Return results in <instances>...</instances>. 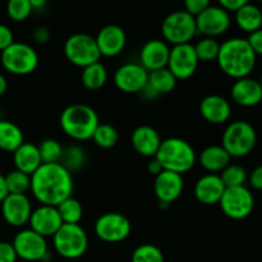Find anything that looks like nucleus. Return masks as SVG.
I'll use <instances>...</instances> for the list:
<instances>
[{
  "instance_id": "58836bf2",
  "label": "nucleus",
  "mask_w": 262,
  "mask_h": 262,
  "mask_svg": "<svg viewBox=\"0 0 262 262\" xmlns=\"http://www.w3.org/2000/svg\"><path fill=\"white\" fill-rule=\"evenodd\" d=\"M61 165L66 166L69 171L77 170L81 168L84 163V152L78 146H71L64 150L63 158H61Z\"/></svg>"
},
{
  "instance_id": "4be33fe9",
  "label": "nucleus",
  "mask_w": 262,
  "mask_h": 262,
  "mask_svg": "<svg viewBox=\"0 0 262 262\" xmlns=\"http://www.w3.org/2000/svg\"><path fill=\"white\" fill-rule=\"evenodd\" d=\"M200 114L206 122L212 124H223L230 118L232 106L225 97L219 95H209L200 102Z\"/></svg>"
},
{
  "instance_id": "f704fd0d",
  "label": "nucleus",
  "mask_w": 262,
  "mask_h": 262,
  "mask_svg": "<svg viewBox=\"0 0 262 262\" xmlns=\"http://www.w3.org/2000/svg\"><path fill=\"white\" fill-rule=\"evenodd\" d=\"M223 183H224L225 188H233V187H241L245 186L246 181H247V171L243 166L241 165H229L222 171L220 174Z\"/></svg>"
},
{
  "instance_id": "c756f323",
  "label": "nucleus",
  "mask_w": 262,
  "mask_h": 262,
  "mask_svg": "<svg viewBox=\"0 0 262 262\" xmlns=\"http://www.w3.org/2000/svg\"><path fill=\"white\" fill-rule=\"evenodd\" d=\"M82 84L87 90L96 91V90L102 89L107 81V71L104 67V64L95 63L91 66L83 68L81 74Z\"/></svg>"
},
{
  "instance_id": "e433bc0d",
  "label": "nucleus",
  "mask_w": 262,
  "mask_h": 262,
  "mask_svg": "<svg viewBox=\"0 0 262 262\" xmlns=\"http://www.w3.org/2000/svg\"><path fill=\"white\" fill-rule=\"evenodd\" d=\"M130 262H165L164 253L155 245H141L133 251Z\"/></svg>"
},
{
  "instance_id": "2f4dec72",
  "label": "nucleus",
  "mask_w": 262,
  "mask_h": 262,
  "mask_svg": "<svg viewBox=\"0 0 262 262\" xmlns=\"http://www.w3.org/2000/svg\"><path fill=\"white\" fill-rule=\"evenodd\" d=\"M8 194H26L31 188V176L19 170H12L4 176Z\"/></svg>"
},
{
  "instance_id": "09e8293b",
  "label": "nucleus",
  "mask_w": 262,
  "mask_h": 262,
  "mask_svg": "<svg viewBox=\"0 0 262 262\" xmlns=\"http://www.w3.org/2000/svg\"><path fill=\"white\" fill-rule=\"evenodd\" d=\"M8 196V189L5 186V178L2 173H0V204L3 202V200Z\"/></svg>"
},
{
  "instance_id": "2eb2a0df",
  "label": "nucleus",
  "mask_w": 262,
  "mask_h": 262,
  "mask_svg": "<svg viewBox=\"0 0 262 262\" xmlns=\"http://www.w3.org/2000/svg\"><path fill=\"white\" fill-rule=\"evenodd\" d=\"M148 72L140 63H125L114 73V84L125 94L143 92L147 84Z\"/></svg>"
},
{
  "instance_id": "f3484780",
  "label": "nucleus",
  "mask_w": 262,
  "mask_h": 262,
  "mask_svg": "<svg viewBox=\"0 0 262 262\" xmlns=\"http://www.w3.org/2000/svg\"><path fill=\"white\" fill-rule=\"evenodd\" d=\"M28 224L30 229L42 235L43 238H53L54 234L60 229L63 222L56 207L41 205L32 211Z\"/></svg>"
},
{
  "instance_id": "dca6fc26",
  "label": "nucleus",
  "mask_w": 262,
  "mask_h": 262,
  "mask_svg": "<svg viewBox=\"0 0 262 262\" xmlns=\"http://www.w3.org/2000/svg\"><path fill=\"white\" fill-rule=\"evenodd\" d=\"M0 205L5 223L14 228H20L27 224L33 211L32 204L27 194H8Z\"/></svg>"
},
{
  "instance_id": "f8f14e48",
  "label": "nucleus",
  "mask_w": 262,
  "mask_h": 262,
  "mask_svg": "<svg viewBox=\"0 0 262 262\" xmlns=\"http://www.w3.org/2000/svg\"><path fill=\"white\" fill-rule=\"evenodd\" d=\"M13 247L18 258L25 261H42L49 255L48 241L32 229H22L15 234Z\"/></svg>"
},
{
  "instance_id": "b1692460",
  "label": "nucleus",
  "mask_w": 262,
  "mask_h": 262,
  "mask_svg": "<svg viewBox=\"0 0 262 262\" xmlns=\"http://www.w3.org/2000/svg\"><path fill=\"white\" fill-rule=\"evenodd\" d=\"M225 192V186L217 174H206L196 182L194 196L204 205L219 204Z\"/></svg>"
},
{
  "instance_id": "6e6552de",
  "label": "nucleus",
  "mask_w": 262,
  "mask_h": 262,
  "mask_svg": "<svg viewBox=\"0 0 262 262\" xmlns=\"http://www.w3.org/2000/svg\"><path fill=\"white\" fill-rule=\"evenodd\" d=\"M161 33L166 43L173 46L191 43L197 35L196 18L186 10H176L166 15L161 23Z\"/></svg>"
},
{
  "instance_id": "ddd939ff",
  "label": "nucleus",
  "mask_w": 262,
  "mask_h": 262,
  "mask_svg": "<svg viewBox=\"0 0 262 262\" xmlns=\"http://www.w3.org/2000/svg\"><path fill=\"white\" fill-rule=\"evenodd\" d=\"M199 58L192 43H183L170 48L169 60L166 68L178 79H188L196 73L199 68Z\"/></svg>"
},
{
  "instance_id": "37998d69",
  "label": "nucleus",
  "mask_w": 262,
  "mask_h": 262,
  "mask_svg": "<svg viewBox=\"0 0 262 262\" xmlns=\"http://www.w3.org/2000/svg\"><path fill=\"white\" fill-rule=\"evenodd\" d=\"M247 41L248 43H250L251 49L253 50V53H255L256 55L262 56V28L255 31V32L250 33Z\"/></svg>"
},
{
  "instance_id": "5701e85b",
  "label": "nucleus",
  "mask_w": 262,
  "mask_h": 262,
  "mask_svg": "<svg viewBox=\"0 0 262 262\" xmlns=\"http://www.w3.org/2000/svg\"><path fill=\"white\" fill-rule=\"evenodd\" d=\"M161 137L155 128L150 125H140L136 128L130 137L133 148L136 152L145 158H155L161 145Z\"/></svg>"
},
{
  "instance_id": "c85d7f7f",
  "label": "nucleus",
  "mask_w": 262,
  "mask_h": 262,
  "mask_svg": "<svg viewBox=\"0 0 262 262\" xmlns=\"http://www.w3.org/2000/svg\"><path fill=\"white\" fill-rule=\"evenodd\" d=\"M23 143V132L15 123L0 120V150L13 154Z\"/></svg>"
},
{
  "instance_id": "aec40b11",
  "label": "nucleus",
  "mask_w": 262,
  "mask_h": 262,
  "mask_svg": "<svg viewBox=\"0 0 262 262\" xmlns=\"http://www.w3.org/2000/svg\"><path fill=\"white\" fill-rule=\"evenodd\" d=\"M170 48L164 40L154 38L147 41L140 51V64L147 72L166 68Z\"/></svg>"
},
{
  "instance_id": "9b49d317",
  "label": "nucleus",
  "mask_w": 262,
  "mask_h": 262,
  "mask_svg": "<svg viewBox=\"0 0 262 262\" xmlns=\"http://www.w3.org/2000/svg\"><path fill=\"white\" fill-rule=\"evenodd\" d=\"M95 234L106 243H119L127 239L132 230L129 219L119 212H106L95 223Z\"/></svg>"
},
{
  "instance_id": "49530a36",
  "label": "nucleus",
  "mask_w": 262,
  "mask_h": 262,
  "mask_svg": "<svg viewBox=\"0 0 262 262\" xmlns=\"http://www.w3.org/2000/svg\"><path fill=\"white\" fill-rule=\"evenodd\" d=\"M50 31H49V28L43 27V26H41V27H37L35 31H33V40L36 41L37 43H46L50 41Z\"/></svg>"
},
{
  "instance_id": "c03bdc74",
  "label": "nucleus",
  "mask_w": 262,
  "mask_h": 262,
  "mask_svg": "<svg viewBox=\"0 0 262 262\" xmlns=\"http://www.w3.org/2000/svg\"><path fill=\"white\" fill-rule=\"evenodd\" d=\"M246 3H247L246 0H220L219 7H222L228 13H237Z\"/></svg>"
},
{
  "instance_id": "79ce46f5",
  "label": "nucleus",
  "mask_w": 262,
  "mask_h": 262,
  "mask_svg": "<svg viewBox=\"0 0 262 262\" xmlns=\"http://www.w3.org/2000/svg\"><path fill=\"white\" fill-rule=\"evenodd\" d=\"M14 42V36L8 26L0 23V51H4Z\"/></svg>"
},
{
  "instance_id": "4c0bfd02",
  "label": "nucleus",
  "mask_w": 262,
  "mask_h": 262,
  "mask_svg": "<svg viewBox=\"0 0 262 262\" xmlns=\"http://www.w3.org/2000/svg\"><path fill=\"white\" fill-rule=\"evenodd\" d=\"M33 12L30 0H10L7 5V13L10 19L23 22Z\"/></svg>"
},
{
  "instance_id": "473e14b6",
  "label": "nucleus",
  "mask_w": 262,
  "mask_h": 262,
  "mask_svg": "<svg viewBox=\"0 0 262 262\" xmlns=\"http://www.w3.org/2000/svg\"><path fill=\"white\" fill-rule=\"evenodd\" d=\"M96 146L101 148H112L114 147L115 145L119 141V133L115 129L113 125L110 124H101L100 123L97 125L96 130H95L94 136L91 138Z\"/></svg>"
},
{
  "instance_id": "393cba45",
  "label": "nucleus",
  "mask_w": 262,
  "mask_h": 262,
  "mask_svg": "<svg viewBox=\"0 0 262 262\" xmlns=\"http://www.w3.org/2000/svg\"><path fill=\"white\" fill-rule=\"evenodd\" d=\"M13 164L15 166V170L32 176L42 165L38 146L31 142L23 143L13 152Z\"/></svg>"
},
{
  "instance_id": "603ef678",
  "label": "nucleus",
  "mask_w": 262,
  "mask_h": 262,
  "mask_svg": "<svg viewBox=\"0 0 262 262\" xmlns=\"http://www.w3.org/2000/svg\"><path fill=\"white\" fill-rule=\"evenodd\" d=\"M258 83H260V86H261V89H262V74H261V78H260V81H258Z\"/></svg>"
},
{
  "instance_id": "a18cd8bd",
  "label": "nucleus",
  "mask_w": 262,
  "mask_h": 262,
  "mask_svg": "<svg viewBox=\"0 0 262 262\" xmlns=\"http://www.w3.org/2000/svg\"><path fill=\"white\" fill-rule=\"evenodd\" d=\"M250 184L252 188L262 191V165L253 169L250 174Z\"/></svg>"
},
{
  "instance_id": "39448f33",
  "label": "nucleus",
  "mask_w": 262,
  "mask_h": 262,
  "mask_svg": "<svg viewBox=\"0 0 262 262\" xmlns=\"http://www.w3.org/2000/svg\"><path fill=\"white\" fill-rule=\"evenodd\" d=\"M257 142L255 127L246 120L233 122L225 128L222 146L230 158H243L252 152Z\"/></svg>"
},
{
  "instance_id": "1a4fd4ad",
  "label": "nucleus",
  "mask_w": 262,
  "mask_h": 262,
  "mask_svg": "<svg viewBox=\"0 0 262 262\" xmlns=\"http://www.w3.org/2000/svg\"><path fill=\"white\" fill-rule=\"evenodd\" d=\"M64 55L69 63L82 69L99 63L101 58L96 40L87 33H74L69 36L64 42Z\"/></svg>"
},
{
  "instance_id": "ea45409f",
  "label": "nucleus",
  "mask_w": 262,
  "mask_h": 262,
  "mask_svg": "<svg viewBox=\"0 0 262 262\" xmlns=\"http://www.w3.org/2000/svg\"><path fill=\"white\" fill-rule=\"evenodd\" d=\"M210 5L209 0H187L184 3V10L192 17L196 18L197 15L201 14L205 9Z\"/></svg>"
},
{
  "instance_id": "7c9ffc66",
  "label": "nucleus",
  "mask_w": 262,
  "mask_h": 262,
  "mask_svg": "<svg viewBox=\"0 0 262 262\" xmlns=\"http://www.w3.org/2000/svg\"><path fill=\"white\" fill-rule=\"evenodd\" d=\"M56 209H58L63 224H79L83 216V207L81 202L74 197L64 200L56 206Z\"/></svg>"
},
{
  "instance_id": "f03ea898",
  "label": "nucleus",
  "mask_w": 262,
  "mask_h": 262,
  "mask_svg": "<svg viewBox=\"0 0 262 262\" xmlns=\"http://www.w3.org/2000/svg\"><path fill=\"white\" fill-rule=\"evenodd\" d=\"M256 59L257 55L251 49L247 38L233 37L220 43L216 61L223 73L237 81L252 73Z\"/></svg>"
},
{
  "instance_id": "cd10ccee",
  "label": "nucleus",
  "mask_w": 262,
  "mask_h": 262,
  "mask_svg": "<svg viewBox=\"0 0 262 262\" xmlns=\"http://www.w3.org/2000/svg\"><path fill=\"white\" fill-rule=\"evenodd\" d=\"M235 22L238 27L247 33H252L262 28V10L257 5L246 3L237 13Z\"/></svg>"
},
{
  "instance_id": "bb28decb",
  "label": "nucleus",
  "mask_w": 262,
  "mask_h": 262,
  "mask_svg": "<svg viewBox=\"0 0 262 262\" xmlns=\"http://www.w3.org/2000/svg\"><path fill=\"white\" fill-rule=\"evenodd\" d=\"M230 160H232V158H230L229 154L223 148L222 145L207 146L206 148L202 150V152L200 154L199 156L200 165H201L205 170L209 171V174L222 173V171L229 165Z\"/></svg>"
},
{
  "instance_id": "72a5a7b5",
  "label": "nucleus",
  "mask_w": 262,
  "mask_h": 262,
  "mask_svg": "<svg viewBox=\"0 0 262 262\" xmlns=\"http://www.w3.org/2000/svg\"><path fill=\"white\" fill-rule=\"evenodd\" d=\"M38 151H40L42 164H56L60 163L64 148L58 141L49 138V140H43L38 145Z\"/></svg>"
},
{
  "instance_id": "f257e3e1",
  "label": "nucleus",
  "mask_w": 262,
  "mask_h": 262,
  "mask_svg": "<svg viewBox=\"0 0 262 262\" xmlns=\"http://www.w3.org/2000/svg\"><path fill=\"white\" fill-rule=\"evenodd\" d=\"M33 197L41 205L56 207L73 193V178L68 169L60 163L42 164L31 176Z\"/></svg>"
},
{
  "instance_id": "9d476101",
  "label": "nucleus",
  "mask_w": 262,
  "mask_h": 262,
  "mask_svg": "<svg viewBox=\"0 0 262 262\" xmlns=\"http://www.w3.org/2000/svg\"><path fill=\"white\" fill-rule=\"evenodd\" d=\"M222 211L229 219L243 220L251 215L255 207V199L246 186L225 188L219 202Z\"/></svg>"
},
{
  "instance_id": "423d86ee",
  "label": "nucleus",
  "mask_w": 262,
  "mask_h": 262,
  "mask_svg": "<svg viewBox=\"0 0 262 262\" xmlns=\"http://www.w3.org/2000/svg\"><path fill=\"white\" fill-rule=\"evenodd\" d=\"M53 246L59 256L67 260H76L86 253L89 235L79 224H63L54 234Z\"/></svg>"
},
{
  "instance_id": "de8ad7c7",
  "label": "nucleus",
  "mask_w": 262,
  "mask_h": 262,
  "mask_svg": "<svg viewBox=\"0 0 262 262\" xmlns=\"http://www.w3.org/2000/svg\"><path fill=\"white\" fill-rule=\"evenodd\" d=\"M147 170H148V173L156 177L158 174H160L161 171H163V168H161V165L159 164V161L156 160L155 158H152L150 160V163L147 164Z\"/></svg>"
},
{
  "instance_id": "4468645a",
  "label": "nucleus",
  "mask_w": 262,
  "mask_h": 262,
  "mask_svg": "<svg viewBox=\"0 0 262 262\" xmlns=\"http://www.w3.org/2000/svg\"><path fill=\"white\" fill-rule=\"evenodd\" d=\"M197 33L205 37L215 38L224 35L230 27V15L219 5L210 4L204 12L196 17Z\"/></svg>"
},
{
  "instance_id": "412c9836",
  "label": "nucleus",
  "mask_w": 262,
  "mask_h": 262,
  "mask_svg": "<svg viewBox=\"0 0 262 262\" xmlns=\"http://www.w3.org/2000/svg\"><path fill=\"white\" fill-rule=\"evenodd\" d=\"M233 101L243 107H252L262 101V89L256 79L246 77L237 79L230 90Z\"/></svg>"
},
{
  "instance_id": "8fccbe9b",
  "label": "nucleus",
  "mask_w": 262,
  "mask_h": 262,
  "mask_svg": "<svg viewBox=\"0 0 262 262\" xmlns=\"http://www.w3.org/2000/svg\"><path fill=\"white\" fill-rule=\"evenodd\" d=\"M7 89H8L7 78H5L4 74L0 73V96H2V95H4L5 92H7Z\"/></svg>"
},
{
  "instance_id": "a211bd4d",
  "label": "nucleus",
  "mask_w": 262,
  "mask_h": 262,
  "mask_svg": "<svg viewBox=\"0 0 262 262\" xmlns=\"http://www.w3.org/2000/svg\"><path fill=\"white\" fill-rule=\"evenodd\" d=\"M95 40L101 56L114 58L124 50L127 35L120 26L107 25L99 31Z\"/></svg>"
},
{
  "instance_id": "c9c22d12",
  "label": "nucleus",
  "mask_w": 262,
  "mask_h": 262,
  "mask_svg": "<svg viewBox=\"0 0 262 262\" xmlns=\"http://www.w3.org/2000/svg\"><path fill=\"white\" fill-rule=\"evenodd\" d=\"M194 46V51L200 61H212L217 59L220 43L212 37H204Z\"/></svg>"
},
{
  "instance_id": "0eeeda50",
  "label": "nucleus",
  "mask_w": 262,
  "mask_h": 262,
  "mask_svg": "<svg viewBox=\"0 0 262 262\" xmlns=\"http://www.w3.org/2000/svg\"><path fill=\"white\" fill-rule=\"evenodd\" d=\"M2 66L14 76H27L38 67V54L31 45L25 42H13L2 51Z\"/></svg>"
},
{
  "instance_id": "a878e982",
  "label": "nucleus",
  "mask_w": 262,
  "mask_h": 262,
  "mask_svg": "<svg viewBox=\"0 0 262 262\" xmlns=\"http://www.w3.org/2000/svg\"><path fill=\"white\" fill-rule=\"evenodd\" d=\"M177 86V78L170 73L168 68L158 69V71L148 72L147 84H146L145 92L148 97L159 96V95L170 94Z\"/></svg>"
},
{
  "instance_id": "6ab92c4d",
  "label": "nucleus",
  "mask_w": 262,
  "mask_h": 262,
  "mask_svg": "<svg viewBox=\"0 0 262 262\" xmlns=\"http://www.w3.org/2000/svg\"><path fill=\"white\" fill-rule=\"evenodd\" d=\"M184 188L183 177L173 171L163 170L155 177L154 191L161 204L170 205L181 197Z\"/></svg>"
},
{
  "instance_id": "20e7f679",
  "label": "nucleus",
  "mask_w": 262,
  "mask_h": 262,
  "mask_svg": "<svg viewBox=\"0 0 262 262\" xmlns=\"http://www.w3.org/2000/svg\"><path fill=\"white\" fill-rule=\"evenodd\" d=\"M99 124L97 113L86 104L69 105L60 115L61 129L74 141L91 140Z\"/></svg>"
},
{
  "instance_id": "7ed1b4c3",
  "label": "nucleus",
  "mask_w": 262,
  "mask_h": 262,
  "mask_svg": "<svg viewBox=\"0 0 262 262\" xmlns=\"http://www.w3.org/2000/svg\"><path fill=\"white\" fill-rule=\"evenodd\" d=\"M163 170L184 174L191 170L197 161V155L191 143L178 137H170L161 141L155 156Z\"/></svg>"
},
{
  "instance_id": "a19ab883",
  "label": "nucleus",
  "mask_w": 262,
  "mask_h": 262,
  "mask_svg": "<svg viewBox=\"0 0 262 262\" xmlns=\"http://www.w3.org/2000/svg\"><path fill=\"white\" fill-rule=\"evenodd\" d=\"M17 258V253L12 243L0 242V262H15Z\"/></svg>"
},
{
  "instance_id": "3c124183",
  "label": "nucleus",
  "mask_w": 262,
  "mask_h": 262,
  "mask_svg": "<svg viewBox=\"0 0 262 262\" xmlns=\"http://www.w3.org/2000/svg\"><path fill=\"white\" fill-rule=\"evenodd\" d=\"M31 2V7H32V9L33 10H37V9H41V8L43 7V5L46 4L45 2H43V0H30Z\"/></svg>"
}]
</instances>
